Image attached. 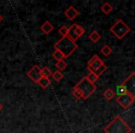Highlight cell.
<instances>
[{
  "instance_id": "6da1fadb",
  "label": "cell",
  "mask_w": 135,
  "mask_h": 133,
  "mask_svg": "<svg viewBox=\"0 0 135 133\" xmlns=\"http://www.w3.org/2000/svg\"><path fill=\"white\" fill-rule=\"evenodd\" d=\"M104 131L105 133H129L131 131V127L127 122H125L120 116H117L113 118V120L104 127Z\"/></svg>"
},
{
  "instance_id": "7a4b0ae2",
  "label": "cell",
  "mask_w": 135,
  "mask_h": 133,
  "mask_svg": "<svg viewBox=\"0 0 135 133\" xmlns=\"http://www.w3.org/2000/svg\"><path fill=\"white\" fill-rule=\"evenodd\" d=\"M54 48L59 50L62 54L64 55L65 58L70 56L78 48V45L73 42L71 39L66 36V37H61V39L58 40L56 43L54 45Z\"/></svg>"
},
{
  "instance_id": "3957f363",
  "label": "cell",
  "mask_w": 135,
  "mask_h": 133,
  "mask_svg": "<svg viewBox=\"0 0 135 133\" xmlns=\"http://www.w3.org/2000/svg\"><path fill=\"white\" fill-rule=\"evenodd\" d=\"M75 88L80 90V92L83 93V99H84V100H87L88 98H90V96L92 95L96 90L95 84L90 82V81L86 79V77H83V79L76 84Z\"/></svg>"
},
{
  "instance_id": "277c9868",
  "label": "cell",
  "mask_w": 135,
  "mask_h": 133,
  "mask_svg": "<svg viewBox=\"0 0 135 133\" xmlns=\"http://www.w3.org/2000/svg\"><path fill=\"white\" fill-rule=\"evenodd\" d=\"M131 27L127 25L122 19H118L115 22L114 25L110 28V32L116 36L118 39L121 40L127 35L129 32H131Z\"/></svg>"
},
{
  "instance_id": "5b68a950",
  "label": "cell",
  "mask_w": 135,
  "mask_h": 133,
  "mask_svg": "<svg viewBox=\"0 0 135 133\" xmlns=\"http://www.w3.org/2000/svg\"><path fill=\"white\" fill-rule=\"evenodd\" d=\"M121 85L124 87L128 94L135 98V72L129 74V77L121 83Z\"/></svg>"
},
{
  "instance_id": "8992f818",
  "label": "cell",
  "mask_w": 135,
  "mask_h": 133,
  "mask_svg": "<svg viewBox=\"0 0 135 133\" xmlns=\"http://www.w3.org/2000/svg\"><path fill=\"white\" fill-rule=\"evenodd\" d=\"M135 101V98L132 97L129 94H124V95L118 96L116 99V102L119 106H121V108L123 109H128Z\"/></svg>"
},
{
  "instance_id": "52a82bcc",
  "label": "cell",
  "mask_w": 135,
  "mask_h": 133,
  "mask_svg": "<svg viewBox=\"0 0 135 133\" xmlns=\"http://www.w3.org/2000/svg\"><path fill=\"white\" fill-rule=\"evenodd\" d=\"M104 61L97 56V55H94L90 60L87 63V68H88L90 71H94L95 72L96 70L99 68H101L102 66L104 65Z\"/></svg>"
},
{
  "instance_id": "ba28073f",
  "label": "cell",
  "mask_w": 135,
  "mask_h": 133,
  "mask_svg": "<svg viewBox=\"0 0 135 133\" xmlns=\"http://www.w3.org/2000/svg\"><path fill=\"white\" fill-rule=\"evenodd\" d=\"M27 76L32 80L33 82L38 83V81H40V79L42 78V74H41V68L38 67L37 65H34L32 68L28 71Z\"/></svg>"
},
{
  "instance_id": "9c48e42d",
  "label": "cell",
  "mask_w": 135,
  "mask_h": 133,
  "mask_svg": "<svg viewBox=\"0 0 135 133\" xmlns=\"http://www.w3.org/2000/svg\"><path fill=\"white\" fill-rule=\"evenodd\" d=\"M79 14H80L79 10L76 9L73 6H70L67 9L65 10V12H64L65 17L67 18L68 19H70V21H73V19H75L76 18L79 16Z\"/></svg>"
},
{
  "instance_id": "30bf717a",
  "label": "cell",
  "mask_w": 135,
  "mask_h": 133,
  "mask_svg": "<svg viewBox=\"0 0 135 133\" xmlns=\"http://www.w3.org/2000/svg\"><path fill=\"white\" fill-rule=\"evenodd\" d=\"M77 25L78 24H72L70 27H69V34H68V37L70 38V39H71L73 42H75V43L78 39H80L77 34V31H76Z\"/></svg>"
},
{
  "instance_id": "8fae6325",
  "label": "cell",
  "mask_w": 135,
  "mask_h": 133,
  "mask_svg": "<svg viewBox=\"0 0 135 133\" xmlns=\"http://www.w3.org/2000/svg\"><path fill=\"white\" fill-rule=\"evenodd\" d=\"M41 31L44 32L45 34H49L50 32H52V31L54 30V26L52 25V23L49 21H46L45 22H44L43 24L40 27Z\"/></svg>"
},
{
  "instance_id": "7c38bea8",
  "label": "cell",
  "mask_w": 135,
  "mask_h": 133,
  "mask_svg": "<svg viewBox=\"0 0 135 133\" xmlns=\"http://www.w3.org/2000/svg\"><path fill=\"white\" fill-rule=\"evenodd\" d=\"M100 8H101V11L103 12L105 15H108V14H110L111 12L113 11V7L111 6L108 2H105L102 5Z\"/></svg>"
},
{
  "instance_id": "4fadbf2b",
  "label": "cell",
  "mask_w": 135,
  "mask_h": 133,
  "mask_svg": "<svg viewBox=\"0 0 135 133\" xmlns=\"http://www.w3.org/2000/svg\"><path fill=\"white\" fill-rule=\"evenodd\" d=\"M88 37H89V40L92 41L93 43H97V42L100 41V39H101V34H100L97 31L94 30L89 34Z\"/></svg>"
},
{
  "instance_id": "5bb4252c",
  "label": "cell",
  "mask_w": 135,
  "mask_h": 133,
  "mask_svg": "<svg viewBox=\"0 0 135 133\" xmlns=\"http://www.w3.org/2000/svg\"><path fill=\"white\" fill-rule=\"evenodd\" d=\"M38 84H39V86L41 87L42 89H45V90L47 87L50 86L51 81H50V79H48V78L42 77L41 79H40V81H38Z\"/></svg>"
},
{
  "instance_id": "9a60e30c",
  "label": "cell",
  "mask_w": 135,
  "mask_h": 133,
  "mask_svg": "<svg viewBox=\"0 0 135 133\" xmlns=\"http://www.w3.org/2000/svg\"><path fill=\"white\" fill-rule=\"evenodd\" d=\"M103 95L105 96V98L107 101H111V100L114 98V96H116V92L111 88H107V90L103 92Z\"/></svg>"
},
{
  "instance_id": "2e32d148",
  "label": "cell",
  "mask_w": 135,
  "mask_h": 133,
  "mask_svg": "<svg viewBox=\"0 0 135 133\" xmlns=\"http://www.w3.org/2000/svg\"><path fill=\"white\" fill-rule=\"evenodd\" d=\"M85 77H86V79L88 80L90 82L94 83V84L98 81V80H99V77H98V76L96 75V74L94 73V71H90L86 76H85Z\"/></svg>"
},
{
  "instance_id": "e0dca14e",
  "label": "cell",
  "mask_w": 135,
  "mask_h": 133,
  "mask_svg": "<svg viewBox=\"0 0 135 133\" xmlns=\"http://www.w3.org/2000/svg\"><path fill=\"white\" fill-rule=\"evenodd\" d=\"M52 56H53V58H54L55 60H56V62L60 61V60L65 59V56H64V55L62 54L59 50H57V49H55L54 52H53V54H52Z\"/></svg>"
},
{
  "instance_id": "ac0fdd59",
  "label": "cell",
  "mask_w": 135,
  "mask_h": 133,
  "mask_svg": "<svg viewBox=\"0 0 135 133\" xmlns=\"http://www.w3.org/2000/svg\"><path fill=\"white\" fill-rule=\"evenodd\" d=\"M41 74H42V77L48 78L49 79L50 77H52L53 72L49 68H47V67H44V68H41Z\"/></svg>"
},
{
  "instance_id": "d6986e66",
  "label": "cell",
  "mask_w": 135,
  "mask_h": 133,
  "mask_svg": "<svg viewBox=\"0 0 135 133\" xmlns=\"http://www.w3.org/2000/svg\"><path fill=\"white\" fill-rule=\"evenodd\" d=\"M101 54L103 55V56H109L111 54H112V52H113V50L111 49V47L109 46V45H105L103 47L101 48Z\"/></svg>"
},
{
  "instance_id": "ffe728a7",
  "label": "cell",
  "mask_w": 135,
  "mask_h": 133,
  "mask_svg": "<svg viewBox=\"0 0 135 133\" xmlns=\"http://www.w3.org/2000/svg\"><path fill=\"white\" fill-rule=\"evenodd\" d=\"M56 67L57 68V70L59 71H63L64 70H66V68L68 67V64L66 63L65 60H60V61H57L56 63Z\"/></svg>"
},
{
  "instance_id": "44dd1931",
  "label": "cell",
  "mask_w": 135,
  "mask_h": 133,
  "mask_svg": "<svg viewBox=\"0 0 135 133\" xmlns=\"http://www.w3.org/2000/svg\"><path fill=\"white\" fill-rule=\"evenodd\" d=\"M52 77H53V79H54L55 81H57V82H59V81L64 78V74L62 73V71H59V70H56V71L53 72Z\"/></svg>"
},
{
  "instance_id": "7402d4cb",
  "label": "cell",
  "mask_w": 135,
  "mask_h": 133,
  "mask_svg": "<svg viewBox=\"0 0 135 133\" xmlns=\"http://www.w3.org/2000/svg\"><path fill=\"white\" fill-rule=\"evenodd\" d=\"M58 33H59L62 37H66V36H68V34H69V27L66 26V25L61 26L59 28V30H58Z\"/></svg>"
},
{
  "instance_id": "603a6c76",
  "label": "cell",
  "mask_w": 135,
  "mask_h": 133,
  "mask_svg": "<svg viewBox=\"0 0 135 133\" xmlns=\"http://www.w3.org/2000/svg\"><path fill=\"white\" fill-rule=\"evenodd\" d=\"M72 95H73V97L75 98L76 100H81V99H83V93H81V92H80V90H78V89L75 88V87H74L73 92H72Z\"/></svg>"
},
{
  "instance_id": "cb8c5ba5",
  "label": "cell",
  "mask_w": 135,
  "mask_h": 133,
  "mask_svg": "<svg viewBox=\"0 0 135 133\" xmlns=\"http://www.w3.org/2000/svg\"><path fill=\"white\" fill-rule=\"evenodd\" d=\"M105 71H107V67H105V64H104V65L102 66L101 68H98V70H96V71L94 72V73H95L96 75L98 76V77H100V76H101V75H103V74L105 73Z\"/></svg>"
},
{
  "instance_id": "d4e9b609",
  "label": "cell",
  "mask_w": 135,
  "mask_h": 133,
  "mask_svg": "<svg viewBox=\"0 0 135 133\" xmlns=\"http://www.w3.org/2000/svg\"><path fill=\"white\" fill-rule=\"evenodd\" d=\"M76 31H77V34H78V36H79V38H81V36H83V34L85 33L84 28H83V27H81V25H77V28H76Z\"/></svg>"
},
{
  "instance_id": "484cf974",
  "label": "cell",
  "mask_w": 135,
  "mask_h": 133,
  "mask_svg": "<svg viewBox=\"0 0 135 133\" xmlns=\"http://www.w3.org/2000/svg\"><path fill=\"white\" fill-rule=\"evenodd\" d=\"M3 21H4V17H3V16L1 15V14H0V23L2 22Z\"/></svg>"
},
{
  "instance_id": "4316f807",
  "label": "cell",
  "mask_w": 135,
  "mask_h": 133,
  "mask_svg": "<svg viewBox=\"0 0 135 133\" xmlns=\"http://www.w3.org/2000/svg\"><path fill=\"white\" fill-rule=\"evenodd\" d=\"M2 109H3V105L1 103H0V111L2 110Z\"/></svg>"
}]
</instances>
